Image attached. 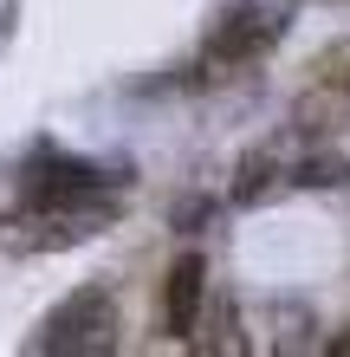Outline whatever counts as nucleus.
Returning <instances> with one entry per match:
<instances>
[{
  "mask_svg": "<svg viewBox=\"0 0 350 357\" xmlns=\"http://www.w3.org/2000/svg\"><path fill=\"white\" fill-rule=\"evenodd\" d=\"M266 188H273V156L260 150V156H246V162H240V182H234V202H260Z\"/></svg>",
  "mask_w": 350,
  "mask_h": 357,
  "instance_id": "8",
  "label": "nucleus"
},
{
  "mask_svg": "<svg viewBox=\"0 0 350 357\" xmlns=\"http://www.w3.org/2000/svg\"><path fill=\"white\" fill-rule=\"evenodd\" d=\"M344 111H350V91H312V98H299V130L305 137H324V130H337L344 123Z\"/></svg>",
  "mask_w": 350,
  "mask_h": 357,
  "instance_id": "7",
  "label": "nucleus"
},
{
  "mask_svg": "<svg viewBox=\"0 0 350 357\" xmlns=\"http://www.w3.org/2000/svg\"><path fill=\"white\" fill-rule=\"evenodd\" d=\"M285 20L279 13H260V7H234V13H221V26L208 33V59L214 66H240V59H253L260 46H273Z\"/></svg>",
  "mask_w": 350,
  "mask_h": 357,
  "instance_id": "5",
  "label": "nucleus"
},
{
  "mask_svg": "<svg viewBox=\"0 0 350 357\" xmlns=\"http://www.w3.org/2000/svg\"><path fill=\"white\" fill-rule=\"evenodd\" d=\"M26 202H58V208H78V202H104V176L97 162H78V156H46V162H33L26 176Z\"/></svg>",
  "mask_w": 350,
  "mask_h": 357,
  "instance_id": "3",
  "label": "nucleus"
},
{
  "mask_svg": "<svg viewBox=\"0 0 350 357\" xmlns=\"http://www.w3.org/2000/svg\"><path fill=\"white\" fill-rule=\"evenodd\" d=\"M344 176H350V169H344L337 156H312V162L299 169V182H305V188H331V182H344Z\"/></svg>",
  "mask_w": 350,
  "mask_h": 357,
  "instance_id": "9",
  "label": "nucleus"
},
{
  "mask_svg": "<svg viewBox=\"0 0 350 357\" xmlns=\"http://www.w3.org/2000/svg\"><path fill=\"white\" fill-rule=\"evenodd\" d=\"M201 305H208V260L182 254L169 266V280H162V331H169V338H189Z\"/></svg>",
  "mask_w": 350,
  "mask_h": 357,
  "instance_id": "4",
  "label": "nucleus"
},
{
  "mask_svg": "<svg viewBox=\"0 0 350 357\" xmlns=\"http://www.w3.org/2000/svg\"><path fill=\"white\" fill-rule=\"evenodd\" d=\"M189 338H195L201 351H228V357H240V351H246V338H240V312H234L228 299H214V312L201 305V319H195Z\"/></svg>",
  "mask_w": 350,
  "mask_h": 357,
  "instance_id": "6",
  "label": "nucleus"
},
{
  "mask_svg": "<svg viewBox=\"0 0 350 357\" xmlns=\"http://www.w3.org/2000/svg\"><path fill=\"white\" fill-rule=\"evenodd\" d=\"M111 344H117V305L104 286H78L65 305H52V319L33 338V351L52 357H104Z\"/></svg>",
  "mask_w": 350,
  "mask_h": 357,
  "instance_id": "2",
  "label": "nucleus"
},
{
  "mask_svg": "<svg viewBox=\"0 0 350 357\" xmlns=\"http://www.w3.org/2000/svg\"><path fill=\"white\" fill-rule=\"evenodd\" d=\"M111 215H117L111 202H78V208L26 202L13 215H0V254H65V247L91 241Z\"/></svg>",
  "mask_w": 350,
  "mask_h": 357,
  "instance_id": "1",
  "label": "nucleus"
},
{
  "mask_svg": "<svg viewBox=\"0 0 350 357\" xmlns=\"http://www.w3.org/2000/svg\"><path fill=\"white\" fill-rule=\"evenodd\" d=\"M324 351H331V357H350V331H337V338L324 344Z\"/></svg>",
  "mask_w": 350,
  "mask_h": 357,
  "instance_id": "10",
  "label": "nucleus"
}]
</instances>
